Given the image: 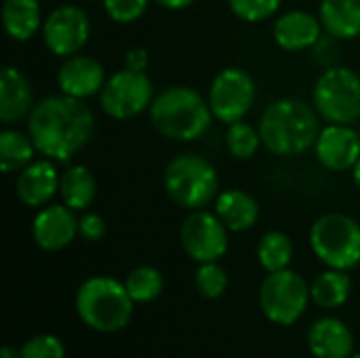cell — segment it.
Segmentation results:
<instances>
[{
	"label": "cell",
	"instance_id": "cell-1",
	"mask_svg": "<svg viewBox=\"0 0 360 358\" xmlns=\"http://www.w3.org/2000/svg\"><path fill=\"white\" fill-rule=\"evenodd\" d=\"M95 116L91 108L70 95L40 99L27 116V133L44 158L70 162L93 137Z\"/></svg>",
	"mask_w": 360,
	"mask_h": 358
},
{
	"label": "cell",
	"instance_id": "cell-2",
	"mask_svg": "<svg viewBox=\"0 0 360 358\" xmlns=\"http://www.w3.org/2000/svg\"><path fill=\"white\" fill-rule=\"evenodd\" d=\"M257 129L262 143L270 154L293 158L314 148L321 122L316 108L295 97H283L264 110Z\"/></svg>",
	"mask_w": 360,
	"mask_h": 358
},
{
	"label": "cell",
	"instance_id": "cell-3",
	"mask_svg": "<svg viewBox=\"0 0 360 358\" xmlns=\"http://www.w3.org/2000/svg\"><path fill=\"white\" fill-rule=\"evenodd\" d=\"M213 118L209 99L186 84H173L160 91L150 106L154 131L171 141H196L209 131Z\"/></svg>",
	"mask_w": 360,
	"mask_h": 358
},
{
	"label": "cell",
	"instance_id": "cell-4",
	"mask_svg": "<svg viewBox=\"0 0 360 358\" xmlns=\"http://www.w3.org/2000/svg\"><path fill=\"white\" fill-rule=\"evenodd\" d=\"M162 186L173 205L198 211L215 203L219 194V175L205 156L188 152L167 162Z\"/></svg>",
	"mask_w": 360,
	"mask_h": 358
},
{
	"label": "cell",
	"instance_id": "cell-5",
	"mask_svg": "<svg viewBox=\"0 0 360 358\" xmlns=\"http://www.w3.org/2000/svg\"><path fill=\"white\" fill-rule=\"evenodd\" d=\"M76 310L91 329L112 333L131 321L133 300L124 283H118L112 276H93L80 285Z\"/></svg>",
	"mask_w": 360,
	"mask_h": 358
},
{
	"label": "cell",
	"instance_id": "cell-6",
	"mask_svg": "<svg viewBox=\"0 0 360 358\" xmlns=\"http://www.w3.org/2000/svg\"><path fill=\"white\" fill-rule=\"evenodd\" d=\"M314 255L333 270H352L360 264V224L346 213H325L310 228Z\"/></svg>",
	"mask_w": 360,
	"mask_h": 358
},
{
	"label": "cell",
	"instance_id": "cell-7",
	"mask_svg": "<svg viewBox=\"0 0 360 358\" xmlns=\"http://www.w3.org/2000/svg\"><path fill=\"white\" fill-rule=\"evenodd\" d=\"M312 101L323 120L354 124L360 118V76L346 65H329L314 84Z\"/></svg>",
	"mask_w": 360,
	"mask_h": 358
},
{
	"label": "cell",
	"instance_id": "cell-8",
	"mask_svg": "<svg viewBox=\"0 0 360 358\" xmlns=\"http://www.w3.org/2000/svg\"><path fill=\"white\" fill-rule=\"evenodd\" d=\"M154 97L152 78L146 72L124 68L108 76L99 93V103L105 116L114 120H131L150 110Z\"/></svg>",
	"mask_w": 360,
	"mask_h": 358
},
{
	"label": "cell",
	"instance_id": "cell-9",
	"mask_svg": "<svg viewBox=\"0 0 360 358\" xmlns=\"http://www.w3.org/2000/svg\"><path fill=\"white\" fill-rule=\"evenodd\" d=\"M310 298L306 281L289 268L270 272L259 289V306L276 325H293L304 314Z\"/></svg>",
	"mask_w": 360,
	"mask_h": 358
},
{
	"label": "cell",
	"instance_id": "cell-10",
	"mask_svg": "<svg viewBox=\"0 0 360 358\" xmlns=\"http://www.w3.org/2000/svg\"><path fill=\"white\" fill-rule=\"evenodd\" d=\"M257 97V87L253 76L236 65L224 68L209 87V106L215 120L232 124L245 120Z\"/></svg>",
	"mask_w": 360,
	"mask_h": 358
},
{
	"label": "cell",
	"instance_id": "cell-11",
	"mask_svg": "<svg viewBox=\"0 0 360 358\" xmlns=\"http://www.w3.org/2000/svg\"><path fill=\"white\" fill-rule=\"evenodd\" d=\"M91 36V19L78 4L55 6L42 23V42L55 57L78 55Z\"/></svg>",
	"mask_w": 360,
	"mask_h": 358
},
{
	"label": "cell",
	"instance_id": "cell-12",
	"mask_svg": "<svg viewBox=\"0 0 360 358\" xmlns=\"http://www.w3.org/2000/svg\"><path fill=\"white\" fill-rule=\"evenodd\" d=\"M179 241L184 251L194 262H217L228 251V228L215 211L198 209L184 219L179 228Z\"/></svg>",
	"mask_w": 360,
	"mask_h": 358
},
{
	"label": "cell",
	"instance_id": "cell-13",
	"mask_svg": "<svg viewBox=\"0 0 360 358\" xmlns=\"http://www.w3.org/2000/svg\"><path fill=\"white\" fill-rule=\"evenodd\" d=\"M316 160L331 173L352 171L360 158V133L352 124H333L321 129L314 143Z\"/></svg>",
	"mask_w": 360,
	"mask_h": 358
},
{
	"label": "cell",
	"instance_id": "cell-14",
	"mask_svg": "<svg viewBox=\"0 0 360 358\" xmlns=\"http://www.w3.org/2000/svg\"><path fill=\"white\" fill-rule=\"evenodd\" d=\"M34 243L44 251H61L78 236V217L65 203L38 209L32 222Z\"/></svg>",
	"mask_w": 360,
	"mask_h": 358
},
{
	"label": "cell",
	"instance_id": "cell-15",
	"mask_svg": "<svg viewBox=\"0 0 360 358\" xmlns=\"http://www.w3.org/2000/svg\"><path fill=\"white\" fill-rule=\"evenodd\" d=\"M105 68L101 61L89 55H72L65 57L63 63L57 70V84L63 95L76 97V99H89L93 95H99L105 84Z\"/></svg>",
	"mask_w": 360,
	"mask_h": 358
},
{
	"label": "cell",
	"instance_id": "cell-16",
	"mask_svg": "<svg viewBox=\"0 0 360 358\" xmlns=\"http://www.w3.org/2000/svg\"><path fill=\"white\" fill-rule=\"evenodd\" d=\"M59 179L61 173L55 167V160L51 158H40L30 162L25 169L17 173L15 181V192L17 198L32 209H42L46 207L55 194H59Z\"/></svg>",
	"mask_w": 360,
	"mask_h": 358
},
{
	"label": "cell",
	"instance_id": "cell-17",
	"mask_svg": "<svg viewBox=\"0 0 360 358\" xmlns=\"http://www.w3.org/2000/svg\"><path fill=\"white\" fill-rule=\"evenodd\" d=\"M323 30L325 27L321 23V17L308 11L293 8L276 17L272 36L283 51L297 53V51L314 49L316 42L323 38Z\"/></svg>",
	"mask_w": 360,
	"mask_h": 358
},
{
	"label": "cell",
	"instance_id": "cell-18",
	"mask_svg": "<svg viewBox=\"0 0 360 358\" xmlns=\"http://www.w3.org/2000/svg\"><path fill=\"white\" fill-rule=\"evenodd\" d=\"M34 106V91L27 76L15 65H6L0 74V122L6 127L17 124L32 114Z\"/></svg>",
	"mask_w": 360,
	"mask_h": 358
},
{
	"label": "cell",
	"instance_id": "cell-19",
	"mask_svg": "<svg viewBox=\"0 0 360 358\" xmlns=\"http://www.w3.org/2000/svg\"><path fill=\"white\" fill-rule=\"evenodd\" d=\"M213 211L230 232H247L259 219V205L255 196L240 188L221 190L213 203Z\"/></svg>",
	"mask_w": 360,
	"mask_h": 358
},
{
	"label": "cell",
	"instance_id": "cell-20",
	"mask_svg": "<svg viewBox=\"0 0 360 358\" xmlns=\"http://www.w3.org/2000/svg\"><path fill=\"white\" fill-rule=\"evenodd\" d=\"M308 346L316 358H350L352 333L338 319H321L310 327Z\"/></svg>",
	"mask_w": 360,
	"mask_h": 358
},
{
	"label": "cell",
	"instance_id": "cell-21",
	"mask_svg": "<svg viewBox=\"0 0 360 358\" xmlns=\"http://www.w3.org/2000/svg\"><path fill=\"white\" fill-rule=\"evenodd\" d=\"M319 17L325 32L338 40L360 36V0H321Z\"/></svg>",
	"mask_w": 360,
	"mask_h": 358
},
{
	"label": "cell",
	"instance_id": "cell-22",
	"mask_svg": "<svg viewBox=\"0 0 360 358\" xmlns=\"http://www.w3.org/2000/svg\"><path fill=\"white\" fill-rule=\"evenodd\" d=\"M2 23L11 40L27 42L42 30V11L38 0H4L2 4Z\"/></svg>",
	"mask_w": 360,
	"mask_h": 358
},
{
	"label": "cell",
	"instance_id": "cell-23",
	"mask_svg": "<svg viewBox=\"0 0 360 358\" xmlns=\"http://www.w3.org/2000/svg\"><path fill=\"white\" fill-rule=\"evenodd\" d=\"M59 196L74 211L89 209L97 196V179L93 171L84 165H68L59 179Z\"/></svg>",
	"mask_w": 360,
	"mask_h": 358
},
{
	"label": "cell",
	"instance_id": "cell-24",
	"mask_svg": "<svg viewBox=\"0 0 360 358\" xmlns=\"http://www.w3.org/2000/svg\"><path fill=\"white\" fill-rule=\"evenodd\" d=\"M36 146L30 133L19 129H4L0 133V169L2 173H19L30 162H34Z\"/></svg>",
	"mask_w": 360,
	"mask_h": 358
},
{
	"label": "cell",
	"instance_id": "cell-25",
	"mask_svg": "<svg viewBox=\"0 0 360 358\" xmlns=\"http://www.w3.org/2000/svg\"><path fill=\"white\" fill-rule=\"evenodd\" d=\"M350 276L344 270H333L329 268L327 272H323L310 287V295L312 300L321 306V308H338L342 304H346L348 295H350Z\"/></svg>",
	"mask_w": 360,
	"mask_h": 358
},
{
	"label": "cell",
	"instance_id": "cell-26",
	"mask_svg": "<svg viewBox=\"0 0 360 358\" xmlns=\"http://www.w3.org/2000/svg\"><path fill=\"white\" fill-rule=\"evenodd\" d=\"M257 260L268 272H278L289 268L293 260V243L281 230L266 232L257 243Z\"/></svg>",
	"mask_w": 360,
	"mask_h": 358
},
{
	"label": "cell",
	"instance_id": "cell-27",
	"mask_svg": "<svg viewBox=\"0 0 360 358\" xmlns=\"http://www.w3.org/2000/svg\"><path fill=\"white\" fill-rule=\"evenodd\" d=\"M124 287H127L133 302L146 304V302L156 300L162 293L165 281H162V274L156 268L139 266V268L129 272V276L124 281Z\"/></svg>",
	"mask_w": 360,
	"mask_h": 358
},
{
	"label": "cell",
	"instance_id": "cell-28",
	"mask_svg": "<svg viewBox=\"0 0 360 358\" xmlns=\"http://www.w3.org/2000/svg\"><path fill=\"white\" fill-rule=\"evenodd\" d=\"M262 143V135L259 129H255L253 124L238 120L228 124V133H226V148L228 152L238 158V160H251Z\"/></svg>",
	"mask_w": 360,
	"mask_h": 358
},
{
	"label": "cell",
	"instance_id": "cell-29",
	"mask_svg": "<svg viewBox=\"0 0 360 358\" xmlns=\"http://www.w3.org/2000/svg\"><path fill=\"white\" fill-rule=\"evenodd\" d=\"M283 0H228L230 11L245 23H262L274 17Z\"/></svg>",
	"mask_w": 360,
	"mask_h": 358
},
{
	"label": "cell",
	"instance_id": "cell-30",
	"mask_svg": "<svg viewBox=\"0 0 360 358\" xmlns=\"http://www.w3.org/2000/svg\"><path fill=\"white\" fill-rule=\"evenodd\" d=\"M194 283H196V289L202 298L217 300L219 295H224V291L228 287V276L219 264L207 262V264H200V268L196 270Z\"/></svg>",
	"mask_w": 360,
	"mask_h": 358
},
{
	"label": "cell",
	"instance_id": "cell-31",
	"mask_svg": "<svg viewBox=\"0 0 360 358\" xmlns=\"http://www.w3.org/2000/svg\"><path fill=\"white\" fill-rule=\"evenodd\" d=\"M148 4L150 0H103V11L114 23L127 25L141 19L148 11Z\"/></svg>",
	"mask_w": 360,
	"mask_h": 358
},
{
	"label": "cell",
	"instance_id": "cell-32",
	"mask_svg": "<svg viewBox=\"0 0 360 358\" xmlns=\"http://www.w3.org/2000/svg\"><path fill=\"white\" fill-rule=\"evenodd\" d=\"M21 358H63L65 350L55 335H36L21 348Z\"/></svg>",
	"mask_w": 360,
	"mask_h": 358
},
{
	"label": "cell",
	"instance_id": "cell-33",
	"mask_svg": "<svg viewBox=\"0 0 360 358\" xmlns=\"http://www.w3.org/2000/svg\"><path fill=\"white\" fill-rule=\"evenodd\" d=\"M78 234L91 243L101 241L105 236V219L97 213H84L78 217Z\"/></svg>",
	"mask_w": 360,
	"mask_h": 358
},
{
	"label": "cell",
	"instance_id": "cell-34",
	"mask_svg": "<svg viewBox=\"0 0 360 358\" xmlns=\"http://www.w3.org/2000/svg\"><path fill=\"white\" fill-rule=\"evenodd\" d=\"M150 65V55L143 46H133L127 51V57H124V68L129 70H137V72H146Z\"/></svg>",
	"mask_w": 360,
	"mask_h": 358
},
{
	"label": "cell",
	"instance_id": "cell-35",
	"mask_svg": "<svg viewBox=\"0 0 360 358\" xmlns=\"http://www.w3.org/2000/svg\"><path fill=\"white\" fill-rule=\"evenodd\" d=\"M152 2H156L158 6H162V8H169V11H181V8H188V6H192L196 0H152Z\"/></svg>",
	"mask_w": 360,
	"mask_h": 358
},
{
	"label": "cell",
	"instance_id": "cell-36",
	"mask_svg": "<svg viewBox=\"0 0 360 358\" xmlns=\"http://www.w3.org/2000/svg\"><path fill=\"white\" fill-rule=\"evenodd\" d=\"M2 358H21V354H17L11 346H4L2 348Z\"/></svg>",
	"mask_w": 360,
	"mask_h": 358
},
{
	"label": "cell",
	"instance_id": "cell-37",
	"mask_svg": "<svg viewBox=\"0 0 360 358\" xmlns=\"http://www.w3.org/2000/svg\"><path fill=\"white\" fill-rule=\"evenodd\" d=\"M352 179H354L356 188L360 190V158H359V162L354 165V169H352Z\"/></svg>",
	"mask_w": 360,
	"mask_h": 358
},
{
	"label": "cell",
	"instance_id": "cell-38",
	"mask_svg": "<svg viewBox=\"0 0 360 358\" xmlns=\"http://www.w3.org/2000/svg\"><path fill=\"white\" fill-rule=\"evenodd\" d=\"M354 358H360V354H356V357H354Z\"/></svg>",
	"mask_w": 360,
	"mask_h": 358
}]
</instances>
